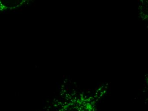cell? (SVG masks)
Wrapping results in <instances>:
<instances>
[{"label":"cell","mask_w":148,"mask_h":111,"mask_svg":"<svg viewBox=\"0 0 148 111\" xmlns=\"http://www.w3.org/2000/svg\"><path fill=\"white\" fill-rule=\"evenodd\" d=\"M59 111H95V103L88 98L81 99L64 105Z\"/></svg>","instance_id":"1"}]
</instances>
